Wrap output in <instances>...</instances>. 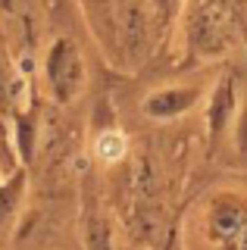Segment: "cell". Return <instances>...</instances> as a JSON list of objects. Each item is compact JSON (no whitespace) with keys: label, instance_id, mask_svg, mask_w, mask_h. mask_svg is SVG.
Returning <instances> with one entry per match:
<instances>
[{"label":"cell","instance_id":"6da1fadb","mask_svg":"<svg viewBox=\"0 0 247 250\" xmlns=\"http://www.w3.org/2000/svg\"><path fill=\"white\" fill-rule=\"evenodd\" d=\"M213 231L222 244L235 250H247V209L228 200L219 203L213 209Z\"/></svg>","mask_w":247,"mask_h":250},{"label":"cell","instance_id":"7a4b0ae2","mask_svg":"<svg viewBox=\"0 0 247 250\" xmlns=\"http://www.w3.org/2000/svg\"><path fill=\"white\" fill-rule=\"evenodd\" d=\"M122 153H125V138L119 131H103L97 138V156L103 163H119Z\"/></svg>","mask_w":247,"mask_h":250}]
</instances>
